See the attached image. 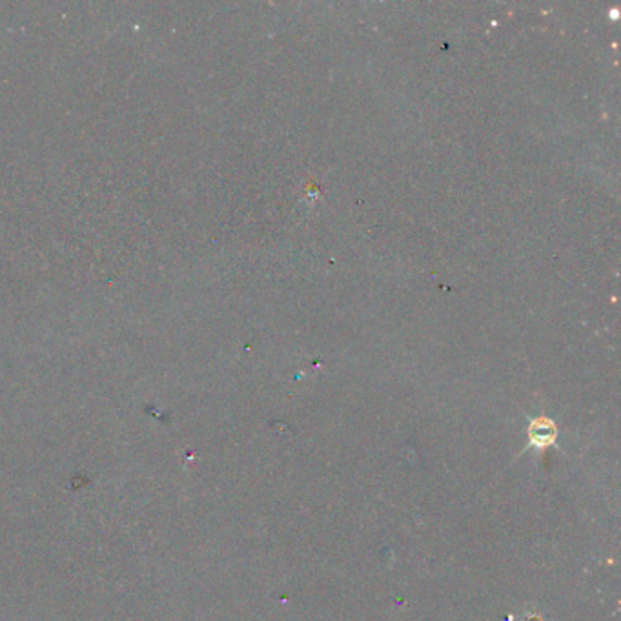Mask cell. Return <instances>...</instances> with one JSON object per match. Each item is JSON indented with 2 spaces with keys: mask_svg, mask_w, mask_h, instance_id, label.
Listing matches in <instances>:
<instances>
[{
  "mask_svg": "<svg viewBox=\"0 0 621 621\" xmlns=\"http://www.w3.org/2000/svg\"><path fill=\"white\" fill-rule=\"evenodd\" d=\"M556 439V426L552 421L538 419L530 425V441L534 446H548Z\"/></svg>",
  "mask_w": 621,
  "mask_h": 621,
  "instance_id": "cell-1",
  "label": "cell"
}]
</instances>
